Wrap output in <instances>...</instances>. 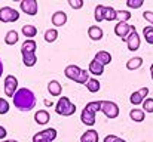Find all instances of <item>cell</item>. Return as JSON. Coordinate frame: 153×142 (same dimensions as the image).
<instances>
[{
  "mask_svg": "<svg viewBox=\"0 0 153 142\" xmlns=\"http://www.w3.org/2000/svg\"><path fill=\"white\" fill-rule=\"evenodd\" d=\"M13 105L19 111H31L36 107V95L27 88H21L13 95Z\"/></svg>",
  "mask_w": 153,
  "mask_h": 142,
  "instance_id": "6da1fadb",
  "label": "cell"
},
{
  "mask_svg": "<svg viewBox=\"0 0 153 142\" xmlns=\"http://www.w3.org/2000/svg\"><path fill=\"white\" fill-rule=\"evenodd\" d=\"M101 111V101H92V102H88L86 107L82 110L80 113V121L85 124V126H89L92 127L95 124V116L97 113Z\"/></svg>",
  "mask_w": 153,
  "mask_h": 142,
  "instance_id": "7a4b0ae2",
  "label": "cell"
},
{
  "mask_svg": "<svg viewBox=\"0 0 153 142\" xmlns=\"http://www.w3.org/2000/svg\"><path fill=\"white\" fill-rule=\"evenodd\" d=\"M55 113L64 117H70L76 113V105L70 102V99L67 96H61L58 99V102L55 104Z\"/></svg>",
  "mask_w": 153,
  "mask_h": 142,
  "instance_id": "3957f363",
  "label": "cell"
},
{
  "mask_svg": "<svg viewBox=\"0 0 153 142\" xmlns=\"http://www.w3.org/2000/svg\"><path fill=\"white\" fill-rule=\"evenodd\" d=\"M19 19V12L10 6L0 7V21L1 22H15Z\"/></svg>",
  "mask_w": 153,
  "mask_h": 142,
  "instance_id": "277c9868",
  "label": "cell"
},
{
  "mask_svg": "<svg viewBox=\"0 0 153 142\" xmlns=\"http://www.w3.org/2000/svg\"><path fill=\"white\" fill-rule=\"evenodd\" d=\"M101 111L107 118H116L119 116V107L111 101H101Z\"/></svg>",
  "mask_w": 153,
  "mask_h": 142,
  "instance_id": "5b68a950",
  "label": "cell"
},
{
  "mask_svg": "<svg viewBox=\"0 0 153 142\" xmlns=\"http://www.w3.org/2000/svg\"><path fill=\"white\" fill-rule=\"evenodd\" d=\"M55 138H56V130L53 127H49V129H45L36 133L33 136V142H52Z\"/></svg>",
  "mask_w": 153,
  "mask_h": 142,
  "instance_id": "8992f818",
  "label": "cell"
},
{
  "mask_svg": "<svg viewBox=\"0 0 153 142\" xmlns=\"http://www.w3.org/2000/svg\"><path fill=\"white\" fill-rule=\"evenodd\" d=\"M16 90H18V80H16V77L12 76V74L6 76L4 77V93L7 96H10V98H13V95L16 93Z\"/></svg>",
  "mask_w": 153,
  "mask_h": 142,
  "instance_id": "52a82bcc",
  "label": "cell"
},
{
  "mask_svg": "<svg viewBox=\"0 0 153 142\" xmlns=\"http://www.w3.org/2000/svg\"><path fill=\"white\" fill-rule=\"evenodd\" d=\"M126 46H128V49L131 52H135V50L140 49V36H138V33H137L134 25L131 27V33L126 37Z\"/></svg>",
  "mask_w": 153,
  "mask_h": 142,
  "instance_id": "ba28073f",
  "label": "cell"
},
{
  "mask_svg": "<svg viewBox=\"0 0 153 142\" xmlns=\"http://www.w3.org/2000/svg\"><path fill=\"white\" fill-rule=\"evenodd\" d=\"M19 6H21V10H22L24 13L30 15V16H34V15L37 13V9H39L36 0H22Z\"/></svg>",
  "mask_w": 153,
  "mask_h": 142,
  "instance_id": "9c48e42d",
  "label": "cell"
},
{
  "mask_svg": "<svg viewBox=\"0 0 153 142\" xmlns=\"http://www.w3.org/2000/svg\"><path fill=\"white\" fill-rule=\"evenodd\" d=\"M147 95H149V88H141L140 90L131 93V96H129V102H131L132 105H141V104L144 102V99H146Z\"/></svg>",
  "mask_w": 153,
  "mask_h": 142,
  "instance_id": "30bf717a",
  "label": "cell"
},
{
  "mask_svg": "<svg viewBox=\"0 0 153 142\" xmlns=\"http://www.w3.org/2000/svg\"><path fill=\"white\" fill-rule=\"evenodd\" d=\"M131 27H132V25H129V24H126V22H117V24L114 25V34H116L117 37H120L122 40L126 42V37H128L129 33H131Z\"/></svg>",
  "mask_w": 153,
  "mask_h": 142,
  "instance_id": "8fae6325",
  "label": "cell"
},
{
  "mask_svg": "<svg viewBox=\"0 0 153 142\" xmlns=\"http://www.w3.org/2000/svg\"><path fill=\"white\" fill-rule=\"evenodd\" d=\"M80 71H82V68H79L77 65L71 64V65H67V67H65L64 74H65V77H67V79H70V80L76 82V80H77V77H79V74H80Z\"/></svg>",
  "mask_w": 153,
  "mask_h": 142,
  "instance_id": "7c38bea8",
  "label": "cell"
},
{
  "mask_svg": "<svg viewBox=\"0 0 153 142\" xmlns=\"http://www.w3.org/2000/svg\"><path fill=\"white\" fill-rule=\"evenodd\" d=\"M65 22H67V13H65V12L56 10V12L52 15V24H53L55 27H62V25H65Z\"/></svg>",
  "mask_w": 153,
  "mask_h": 142,
  "instance_id": "4fadbf2b",
  "label": "cell"
},
{
  "mask_svg": "<svg viewBox=\"0 0 153 142\" xmlns=\"http://www.w3.org/2000/svg\"><path fill=\"white\" fill-rule=\"evenodd\" d=\"M34 120H36V123L37 124H48L49 123V120H51V116H49V113L46 111V110H39L36 114H34Z\"/></svg>",
  "mask_w": 153,
  "mask_h": 142,
  "instance_id": "5bb4252c",
  "label": "cell"
},
{
  "mask_svg": "<svg viewBox=\"0 0 153 142\" xmlns=\"http://www.w3.org/2000/svg\"><path fill=\"white\" fill-rule=\"evenodd\" d=\"M88 36H89V39H91V40L98 42V40H101L102 39L104 33H102V30L98 27V25H91V27L88 28Z\"/></svg>",
  "mask_w": 153,
  "mask_h": 142,
  "instance_id": "9a60e30c",
  "label": "cell"
},
{
  "mask_svg": "<svg viewBox=\"0 0 153 142\" xmlns=\"http://www.w3.org/2000/svg\"><path fill=\"white\" fill-rule=\"evenodd\" d=\"M95 61H98L101 65H108L110 62H111V55L107 52V50H98L97 53H95V58H94Z\"/></svg>",
  "mask_w": 153,
  "mask_h": 142,
  "instance_id": "2e32d148",
  "label": "cell"
},
{
  "mask_svg": "<svg viewBox=\"0 0 153 142\" xmlns=\"http://www.w3.org/2000/svg\"><path fill=\"white\" fill-rule=\"evenodd\" d=\"M48 92H49L52 96H59V95L62 93V86H61V83L56 82V80H51V82L48 83Z\"/></svg>",
  "mask_w": 153,
  "mask_h": 142,
  "instance_id": "e0dca14e",
  "label": "cell"
},
{
  "mask_svg": "<svg viewBox=\"0 0 153 142\" xmlns=\"http://www.w3.org/2000/svg\"><path fill=\"white\" fill-rule=\"evenodd\" d=\"M80 142H98V132L94 129L86 130L82 136H80Z\"/></svg>",
  "mask_w": 153,
  "mask_h": 142,
  "instance_id": "ac0fdd59",
  "label": "cell"
},
{
  "mask_svg": "<svg viewBox=\"0 0 153 142\" xmlns=\"http://www.w3.org/2000/svg\"><path fill=\"white\" fill-rule=\"evenodd\" d=\"M88 71L92 73L94 76H101L102 73H104V65H101L98 61L92 59V61L89 62V68H88Z\"/></svg>",
  "mask_w": 153,
  "mask_h": 142,
  "instance_id": "d6986e66",
  "label": "cell"
},
{
  "mask_svg": "<svg viewBox=\"0 0 153 142\" xmlns=\"http://www.w3.org/2000/svg\"><path fill=\"white\" fill-rule=\"evenodd\" d=\"M141 65H143V58H140V56H134V58L128 59V62H126V68H128L129 71L138 70Z\"/></svg>",
  "mask_w": 153,
  "mask_h": 142,
  "instance_id": "ffe728a7",
  "label": "cell"
},
{
  "mask_svg": "<svg viewBox=\"0 0 153 142\" xmlns=\"http://www.w3.org/2000/svg\"><path fill=\"white\" fill-rule=\"evenodd\" d=\"M37 45L34 40H25L21 46V53H36Z\"/></svg>",
  "mask_w": 153,
  "mask_h": 142,
  "instance_id": "44dd1931",
  "label": "cell"
},
{
  "mask_svg": "<svg viewBox=\"0 0 153 142\" xmlns=\"http://www.w3.org/2000/svg\"><path fill=\"white\" fill-rule=\"evenodd\" d=\"M129 117H131V120H132V121L141 123V121L144 120V117H146V113H144L143 110L134 108V110H131V111H129Z\"/></svg>",
  "mask_w": 153,
  "mask_h": 142,
  "instance_id": "7402d4cb",
  "label": "cell"
},
{
  "mask_svg": "<svg viewBox=\"0 0 153 142\" xmlns=\"http://www.w3.org/2000/svg\"><path fill=\"white\" fill-rule=\"evenodd\" d=\"M22 34H24L28 40H33V37L37 34V28H36L34 25H31V24H27V25L22 27Z\"/></svg>",
  "mask_w": 153,
  "mask_h": 142,
  "instance_id": "603a6c76",
  "label": "cell"
},
{
  "mask_svg": "<svg viewBox=\"0 0 153 142\" xmlns=\"http://www.w3.org/2000/svg\"><path fill=\"white\" fill-rule=\"evenodd\" d=\"M18 39H19L18 33H16L15 30H10V31H7L6 36H4V43L9 45V46H12V45H16Z\"/></svg>",
  "mask_w": 153,
  "mask_h": 142,
  "instance_id": "cb8c5ba5",
  "label": "cell"
},
{
  "mask_svg": "<svg viewBox=\"0 0 153 142\" xmlns=\"http://www.w3.org/2000/svg\"><path fill=\"white\" fill-rule=\"evenodd\" d=\"M22 62L25 67H34L37 62L36 53H22Z\"/></svg>",
  "mask_w": 153,
  "mask_h": 142,
  "instance_id": "d4e9b609",
  "label": "cell"
},
{
  "mask_svg": "<svg viewBox=\"0 0 153 142\" xmlns=\"http://www.w3.org/2000/svg\"><path fill=\"white\" fill-rule=\"evenodd\" d=\"M104 19L105 21H116L117 19V10L111 6H105V12H104Z\"/></svg>",
  "mask_w": 153,
  "mask_h": 142,
  "instance_id": "484cf974",
  "label": "cell"
},
{
  "mask_svg": "<svg viewBox=\"0 0 153 142\" xmlns=\"http://www.w3.org/2000/svg\"><path fill=\"white\" fill-rule=\"evenodd\" d=\"M86 89L91 93H95V92H98L101 89V85H100V82L97 79H89V82L86 83Z\"/></svg>",
  "mask_w": 153,
  "mask_h": 142,
  "instance_id": "4316f807",
  "label": "cell"
},
{
  "mask_svg": "<svg viewBox=\"0 0 153 142\" xmlns=\"http://www.w3.org/2000/svg\"><path fill=\"white\" fill-rule=\"evenodd\" d=\"M56 39H58V31H56V28H49V30L45 31V40H46L48 43H53Z\"/></svg>",
  "mask_w": 153,
  "mask_h": 142,
  "instance_id": "83f0119b",
  "label": "cell"
},
{
  "mask_svg": "<svg viewBox=\"0 0 153 142\" xmlns=\"http://www.w3.org/2000/svg\"><path fill=\"white\" fill-rule=\"evenodd\" d=\"M143 36H144V39H146V43L153 45V25L144 27V30H143Z\"/></svg>",
  "mask_w": 153,
  "mask_h": 142,
  "instance_id": "f1b7e54d",
  "label": "cell"
},
{
  "mask_svg": "<svg viewBox=\"0 0 153 142\" xmlns=\"http://www.w3.org/2000/svg\"><path fill=\"white\" fill-rule=\"evenodd\" d=\"M104 12H105V6L98 4V6L95 7L94 18H95V21H97V22H101V21H104Z\"/></svg>",
  "mask_w": 153,
  "mask_h": 142,
  "instance_id": "f546056e",
  "label": "cell"
},
{
  "mask_svg": "<svg viewBox=\"0 0 153 142\" xmlns=\"http://www.w3.org/2000/svg\"><path fill=\"white\" fill-rule=\"evenodd\" d=\"M88 82H89V71L82 70L80 74H79V77H77V80H76V83H79V85H86Z\"/></svg>",
  "mask_w": 153,
  "mask_h": 142,
  "instance_id": "4dcf8cb0",
  "label": "cell"
},
{
  "mask_svg": "<svg viewBox=\"0 0 153 142\" xmlns=\"http://www.w3.org/2000/svg\"><path fill=\"white\" fill-rule=\"evenodd\" d=\"M131 19V12L128 10H117V22H126Z\"/></svg>",
  "mask_w": 153,
  "mask_h": 142,
  "instance_id": "1f68e13d",
  "label": "cell"
},
{
  "mask_svg": "<svg viewBox=\"0 0 153 142\" xmlns=\"http://www.w3.org/2000/svg\"><path fill=\"white\" fill-rule=\"evenodd\" d=\"M141 105H143L144 113H153V98H146Z\"/></svg>",
  "mask_w": 153,
  "mask_h": 142,
  "instance_id": "d6a6232c",
  "label": "cell"
},
{
  "mask_svg": "<svg viewBox=\"0 0 153 142\" xmlns=\"http://www.w3.org/2000/svg\"><path fill=\"white\" fill-rule=\"evenodd\" d=\"M143 0H126V6L128 7H132V9H138L143 6Z\"/></svg>",
  "mask_w": 153,
  "mask_h": 142,
  "instance_id": "836d02e7",
  "label": "cell"
},
{
  "mask_svg": "<svg viewBox=\"0 0 153 142\" xmlns=\"http://www.w3.org/2000/svg\"><path fill=\"white\" fill-rule=\"evenodd\" d=\"M7 111H9V102H7L6 99L0 98V114L3 116V114H6Z\"/></svg>",
  "mask_w": 153,
  "mask_h": 142,
  "instance_id": "e575fe53",
  "label": "cell"
},
{
  "mask_svg": "<svg viewBox=\"0 0 153 142\" xmlns=\"http://www.w3.org/2000/svg\"><path fill=\"white\" fill-rule=\"evenodd\" d=\"M68 4L73 9H82L83 7V0H68Z\"/></svg>",
  "mask_w": 153,
  "mask_h": 142,
  "instance_id": "d590c367",
  "label": "cell"
},
{
  "mask_svg": "<svg viewBox=\"0 0 153 142\" xmlns=\"http://www.w3.org/2000/svg\"><path fill=\"white\" fill-rule=\"evenodd\" d=\"M143 18H144L150 25H153V12L152 10H144V12H143Z\"/></svg>",
  "mask_w": 153,
  "mask_h": 142,
  "instance_id": "8d00e7d4",
  "label": "cell"
},
{
  "mask_svg": "<svg viewBox=\"0 0 153 142\" xmlns=\"http://www.w3.org/2000/svg\"><path fill=\"white\" fill-rule=\"evenodd\" d=\"M116 139H117L116 135H107V136L104 138V142H114Z\"/></svg>",
  "mask_w": 153,
  "mask_h": 142,
  "instance_id": "74e56055",
  "label": "cell"
},
{
  "mask_svg": "<svg viewBox=\"0 0 153 142\" xmlns=\"http://www.w3.org/2000/svg\"><path fill=\"white\" fill-rule=\"evenodd\" d=\"M6 135H7L6 129H4L3 126H0V139H4V138H6Z\"/></svg>",
  "mask_w": 153,
  "mask_h": 142,
  "instance_id": "f35d334b",
  "label": "cell"
},
{
  "mask_svg": "<svg viewBox=\"0 0 153 142\" xmlns=\"http://www.w3.org/2000/svg\"><path fill=\"white\" fill-rule=\"evenodd\" d=\"M1 74H3V62L0 59V77H1Z\"/></svg>",
  "mask_w": 153,
  "mask_h": 142,
  "instance_id": "ab89813d",
  "label": "cell"
},
{
  "mask_svg": "<svg viewBox=\"0 0 153 142\" xmlns=\"http://www.w3.org/2000/svg\"><path fill=\"white\" fill-rule=\"evenodd\" d=\"M114 142H126V141H125V139H122V138H117Z\"/></svg>",
  "mask_w": 153,
  "mask_h": 142,
  "instance_id": "60d3db41",
  "label": "cell"
},
{
  "mask_svg": "<svg viewBox=\"0 0 153 142\" xmlns=\"http://www.w3.org/2000/svg\"><path fill=\"white\" fill-rule=\"evenodd\" d=\"M150 74H152V80H153V64L150 65Z\"/></svg>",
  "mask_w": 153,
  "mask_h": 142,
  "instance_id": "b9f144b4",
  "label": "cell"
},
{
  "mask_svg": "<svg viewBox=\"0 0 153 142\" xmlns=\"http://www.w3.org/2000/svg\"><path fill=\"white\" fill-rule=\"evenodd\" d=\"M3 142H18V141H13V139H7V141H3Z\"/></svg>",
  "mask_w": 153,
  "mask_h": 142,
  "instance_id": "7bdbcfd3",
  "label": "cell"
}]
</instances>
